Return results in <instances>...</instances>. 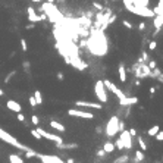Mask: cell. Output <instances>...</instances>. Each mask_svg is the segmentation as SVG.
<instances>
[{
  "mask_svg": "<svg viewBox=\"0 0 163 163\" xmlns=\"http://www.w3.org/2000/svg\"><path fill=\"white\" fill-rule=\"evenodd\" d=\"M156 47H157V43H156V41H151L150 44H149V49H150V50H154Z\"/></svg>",
  "mask_w": 163,
  "mask_h": 163,
  "instance_id": "cell-29",
  "label": "cell"
},
{
  "mask_svg": "<svg viewBox=\"0 0 163 163\" xmlns=\"http://www.w3.org/2000/svg\"><path fill=\"white\" fill-rule=\"evenodd\" d=\"M138 103V99L137 97H124V99H119V105H121L122 107L124 106H132V105H137Z\"/></svg>",
  "mask_w": 163,
  "mask_h": 163,
  "instance_id": "cell-11",
  "label": "cell"
},
{
  "mask_svg": "<svg viewBox=\"0 0 163 163\" xmlns=\"http://www.w3.org/2000/svg\"><path fill=\"white\" fill-rule=\"evenodd\" d=\"M68 115L75 116V118H81V119H93L94 115L91 112H85V110H78V109H69Z\"/></svg>",
  "mask_w": 163,
  "mask_h": 163,
  "instance_id": "cell-5",
  "label": "cell"
},
{
  "mask_svg": "<svg viewBox=\"0 0 163 163\" xmlns=\"http://www.w3.org/2000/svg\"><path fill=\"white\" fill-rule=\"evenodd\" d=\"M159 131H160V126H159V125H154V126H151L150 129L147 131V135H150V137H154V135H156Z\"/></svg>",
  "mask_w": 163,
  "mask_h": 163,
  "instance_id": "cell-16",
  "label": "cell"
},
{
  "mask_svg": "<svg viewBox=\"0 0 163 163\" xmlns=\"http://www.w3.org/2000/svg\"><path fill=\"white\" fill-rule=\"evenodd\" d=\"M37 157L43 162V163H63V160L62 159H59L57 156H47V154H40V153H37Z\"/></svg>",
  "mask_w": 163,
  "mask_h": 163,
  "instance_id": "cell-7",
  "label": "cell"
},
{
  "mask_svg": "<svg viewBox=\"0 0 163 163\" xmlns=\"http://www.w3.org/2000/svg\"><path fill=\"white\" fill-rule=\"evenodd\" d=\"M34 99H35L37 105H43V96H41V91L40 90H35V93H34Z\"/></svg>",
  "mask_w": 163,
  "mask_h": 163,
  "instance_id": "cell-17",
  "label": "cell"
},
{
  "mask_svg": "<svg viewBox=\"0 0 163 163\" xmlns=\"http://www.w3.org/2000/svg\"><path fill=\"white\" fill-rule=\"evenodd\" d=\"M124 129H125V124H124V121L119 119V131H124Z\"/></svg>",
  "mask_w": 163,
  "mask_h": 163,
  "instance_id": "cell-30",
  "label": "cell"
},
{
  "mask_svg": "<svg viewBox=\"0 0 163 163\" xmlns=\"http://www.w3.org/2000/svg\"><path fill=\"white\" fill-rule=\"evenodd\" d=\"M154 137H156V140H157V141H163V131H159Z\"/></svg>",
  "mask_w": 163,
  "mask_h": 163,
  "instance_id": "cell-26",
  "label": "cell"
},
{
  "mask_svg": "<svg viewBox=\"0 0 163 163\" xmlns=\"http://www.w3.org/2000/svg\"><path fill=\"white\" fill-rule=\"evenodd\" d=\"M28 101H30L31 107H37V101H35V99H34V96H30V97H28Z\"/></svg>",
  "mask_w": 163,
  "mask_h": 163,
  "instance_id": "cell-23",
  "label": "cell"
},
{
  "mask_svg": "<svg viewBox=\"0 0 163 163\" xmlns=\"http://www.w3.org/2000/svg\"><path fill=\"white\" fill-rule=\"evenodd\" d=\"M103 84H105V87H106L109 91H112L113 94H116L119 99H124V97H125V93H124L121 88H118L112 81H109V80H103Z\"/></svg>",
  "mask_w": 163,
  "mask_h": 163,
  "instance_id": "cell-4",
  "label": "cell"
},
{
  "mask_svg": "<svg viewBox=\"0 0 163 163\" xmlns=\"http://www.w3.org/2000/svg\"><path fill=\"white\" fill-rule=\"evenodd\" d=\"M118 131H119V118L118 116H112L109 119L107 125H106V135L107 137H113Z\"/></svg>",
  "mask_w": 163,
  "mask_h": 163,
  "instance_id": "cell-3",
  "label": "cell"
},
{
  "mask_svg": "<svg viewBox=\"0 0 163 163\" xmlns=\"http://www.w3.org/2000/svg\"><path fill=\"white\" fill-rule=\"evenodd\" d=\"M135 159H137V162H141V160H144V153H143L141 150L135 151Z\"/></svg>",
  "mask_w": 163,
  "mask_h": 163,
  "instance_id": "cell-19",
  "label": "cell"
},
{
  "mask_svg": "<svg viewBox=\"0 0 163 163\" xmlns=\"http://www.w3.org/2000/svg\"><path fill=\"white\" fill-rule=\"evenodd\" d=\"M159 80H160V81L163 82V76H159Z\"/></svg>",
  "mask_w": 163,
  "mask_h": 163,
  "instance_id": "cell-37",
  "label": "cell"
},
{
  "mask_svg": "<svg viewBox=\"0 0 163 163\" xmlns=\"http://www.w3.org/2000/svg\"><path fill=\"white\" fill-rule=\"evenodd\" d=\"M6 106H7V109H9V110H12V112H15V113H19V112H22V107H21V105H19L18 101H15V100H7Z\"/></svg>",
  "mask_w": 163,
  "mask_h": 163,
  "instance_id": "cell-10",
  "label": "cell"
},
{
  "mask_svg": "<svg viewBox=\"0 0 163 163\" xmlns=\"http://www.w3.org/2000/svg\"><path fill=\"white\" fill-rule=\"evenodd\" d=\"M56 76H57V80H63V78H65V76H63V74H62V72H59V74H57Z\"/></svg>",
  "mask_w": 163,
  "mask_h": 163,
  "instance_id": "cell-33",
  "label": "cell"
},
{
  "mask_svg": "<svg viewBox=\"0 0 163 163\" xmlns=\"http://www.w3.org/2000/svg\"><path fill=\"white\" fill-rule=\"evenodd\" d=\"M9 162L11 163H24V160L21 159V156H18V154H11V156H9Z\"/></svg>",
  "mask_w": 163,
  "mask_h": 163,
  "instance_id": "cell-15",
  "label": "cell"
},
{
  "mask_svg": "<svg viewBox=\"0 0 163 163\" xmlns=\"http://www.w3.org/2000/svg\"><path fill=\"white\" fill-rule=\"evenodd\" d=\"M149 68H150V69H154V68H157V62H156V60H150Z\"/></svg>",
  "mask_w": 163,
  "mask_h": 163,
  "instance_id": "cell-28",
  "label": "cell"
},
{
  "mask_svg": "<svg viewBox=\"0 0 163 163\" xmlns=\"http://www.w3.org/2000/svg\"><path fill=\"white\" fill-rule=\"evenodd\" d=\"M119 80H121V82H126V69L124 63L119 65Z\"/></svg>",
  "mask_w": 163,
  "mask_h": 163,
  "instance_id": "cell-13",
  "label": "cell"
},
{
  "mask_svg": "<svg viewBox=\"0 0 163 163\" xmlns=\"http://www.w3.org/2000/svg\"><path fill=\"white\" fill-rule=\"evenodd\" d=\"M21 46H22V50H24V51H27V50H28V46H27V41H25L24 38H21Z\"/></svg>",
  "mask_w": 163,
  "mask_h": 163,
  "instance_id": "cell-25",
  "label": "cell"
},
{
  "mask_svg": "<svg viewBox=\"0 0 163 163\" xmlns=\"http://www.w3.org/2000/svg\"><path fill=\"white\" fill-rule=\"evenodd\" d=\"M154 93H156V88L151 87V88H150V94H154Z\"/></svg>",
  "mask_w": 163,
  "mask_h": 163,
  "instance_id": "cell-34",
  "label": "cell"
},
{
  "mask_svg": "<svg viewBox=\"0 0 163 163\" xmlns=\"http://www.w3.org/2000/svg\"><path fill=\"white\" fill-rule=\"evenodd\" d=\"M129 134H131V137H135V135H137V131L134 129V128H131V129H129Z\"/></svg>",
  "mask_w": 163,
  "mask_h": 163,
  "instance_id": "cell-32",
  "label": "cell"
},
{
  "mask_svg": "<svg viewBox=\"0 0 163 163\" xmlns=\"http://www.w3.org/2000/svg\"><path fill=\"white\" fill-rule=\"evenodd\" d=\"M50 126L53 128V129L59 131V132H65V131H66L65 125H62L60 122H56V121H50Z\"/></svg>",
  "mask_w": 163,
  "mask_h": 163,
  "instance_id": "cell-12",
  "label": "cell"
},
{
  "mask_svg": "<svg viewBox=\"0 0 163 163\" xmlns=\"http://www.w3.org/2000/svg\"><path fill=\"white\" fill-rule=\"evenodd\" d=\"M138 144H140V147H141V150H143V151H145V150H147V144L144 143L143 137H138Z\"/></svg>",
  "mask_w": 163,
  "mask_h": 163,
  "instance_id": "cell-20",
  "label": "cell"
},
{
  "mask_svg": "<svg viewBox=\"0 0 163 163\" xmlns=\"http://www.w3.org/2000/svg\"><path fill=\"white\" fill-rule=\"evenodd\" d=\"M122 141H124V145L125 149H132V137L129 134V131H121V137H119Z\"/></svg>",
  "mask_w": 163,
  "mask_h": 163,
  "instance_id": "cell-8",
  "label": "cell"
},
{
  "mask_svg": "<svg viewBox=\"0 0 163 163\" xmlns=\"http://www.w3.org/2000/svg\"><path fill=\"white\" fill-rule=\"evenodd\" d=\"M122 24L125 25V27H126V28H132V24H131V22H128V21H124Z\"/></svg>",
  "mask_w": 163,
  "mask_h": 163,
  "instance_id": "cell-31",
  "label": "cell"
},
{
  "mask_svg": "<svg viewBox=\"0 0 163 163\" xmlns=\"http://www.w3.org/2000/svg\"><path fill=\"white\" fill-rule=\"evenodd\" d=\"M16 118H18V121H19V122H22V124L25 122V115H24L22 112H19V113H16ZM25 125H27V122H25Z\"/></svg>",
  "mask_w": 163,
  "mask_h": 163,
  "instance_id": "cell-21",
  "label": "cell"
},
{
  "mask_svg": "<svg viewBox=\"0 0 163 163\" xmlns=\"http://www.w3.org/2000/svg\"><path fill=\"white\" fill-rule=\"evenodd\" d=\"M115 147H116V149H119V150H124V149H125L124 141H122L121 138H118V140H116V143H115Z\"/></svg>",
  "mask_w": 163,
  "mask_h": 163,
  "instance_id": "cell-18",
  "label": "cell"
},
{
  "mask_svg": "<svg viewBox=\"0 0 163 163\" xmlns=\"http://www.w3.org/2000/svg\"><path fill=\"white\" fill-rule=\"evenodd\" d=\"M106 154H107V153H106L105 150H99V151H97V157H99V159H105Z\"/></svg>",
  "mask_w": 163,
  "mask_h": 163,
  "instance_id": "cell-24",
  "label": "cell"
},
{
  "mask_svg": "<svg viewBox=\"0 0 163 163\" xmlns=\"http://www.w3.org/2000/svg\"><path fill=\"white\" fill-rule=\"evenodd\" d=\"M31 135L34 137V138H37V140H41V138H43V137L40 135V132H38L37 129H32V131H31Z\"/></svg>",
  "mask_w": 163,
  "mask_h": 163,
  "instance_id": "cell-22",
  "label": "cell"
},
{
  "mask_svg": "<svg viewBox=\"0 0 163 163\" xmlns=\"http://www.w3.org/2000/svg\"><path fill=\"white\" fill-rule=\"evenodd\" d=\"M66 163H74V159H68V160H65Z\"/></svg>",
  "mask_w": 163,
  "mask_h": 163,
  "instance_id": "cell-35",
  "label": "cell"
},
{
  "mask_svg": "<svg viewBox=\"0 0 163 163\" xmlns=\"http://www.w3.org/2000/svg\"><path fill=\"white\" fill-rule=\"evenodd\" d=\"M115 149H116V147H115V144H113V143H110V141L105 143V145H103V150H105L106 153H112Z\"/></svg>",
  "mask_w": 163,
  "mask_h": 163,
  "instance_id": "cell-14",
  "label": "cell"
},
{
  "mask_svg": "<svg viewBox=\"0 0 163 163\" xmlns=\"http://www.w3.org/2000/svg\"><path fill=\"white\" fill-rule=\"evenodd\" d=\"M37 131L40 132V135L43 137V138H46V140H50V141H55L56 144H62V137H59V135H55V134H50L47 131H44L43 128H37Z\"/></svg>",
  "mask_w": 163,
  "mask_h": 163,
  "instance_id": "cell-6",
  "label": "cell"
},
{
  "mask_svg": "<svg viewBox=\"0 0 163 163\" xmlns=\"http://www.w3.org/2000/svg\"><path fill=\"white\" fill-rule=\"evenodd\" d=\"M3 94H5V91H3L2 88H0V96H3Z\"/></svg>",
  "mask_w": 163,
  "mask_h": 163,
  "instance_id": "cell-36",
  "label": "cell"
},
{
  "mask_svg": "<svg viewBox=\"0 0 163 163\" xmlns=\"http://www.w3.org/2000/svg\"><path fill=\"white\" fill-rule=\"evenodd\" d=\"M94 93H96V97L101 101V103H106L107 101V93H106V87L103 84L101 80L96 81V85H94Z\"/></svg>",
  "mask_w": 163,
  "mask_h": 163,
  "instance_id": "cell-2",
  "label": "cell"
},
{
  "mask_svg": "<svg viewBox=\"0 0 163 163\" xmlns=\"http://www.w3.org/2000/svg\"><path fill=\"white\" fill-rule=\"evenodd\" d=\"M76 107H91V109H103L101 103H91V101H85V100H78L75 103Z\"/></svg>",
  "mask_w": 163,
  "mask_h": 163,
  "instance_id": "cell-9",
  "label": "cell"
},
{
  "mask_svg": "<svg viewBox=\"0 0 163 163\" xmlns=\"http://www.w3.org/2000/svg\"><path fill=\"white\" fill-rule=\"evenodd\" d=\"M0 140H3L5 143H7V144H11V145H13V147H16V149H19V150H24V151H27V150H30V147H27V145H24V144H21L18 140L15 138V137H12L9 132H6V131H3L2 128H0Z\"/></svg>",
  "mask_w": 163,
  "mask_h": 163,
  "instance_id": "cell-1",
  "label": "cell"
},
{
  "mask_svg": "<svg viewBox=\"0 0 163 163\" xmlns=\"http://www.w3.org/2000/svg\"><path fill=\"white\" fill-rule=\"evenodd\" d=\"M31 121H32V124H34V125H38V124H40V119H38V116H35V115H32Z\"/></svg>",
  "mask_w": 163,
  "mask_h": 163,
  "instance_id": "cell-27",
  "label": "cell"
},
{
  "mask_svg": "<svg viewBox=\"0 0 163 163\" xmlns=\"http://www.w3.org/2000/svg\"><path fill=\"white\" fill-rule=\"evenodd\" d=\"M162 159H163V157H162Z\"/></svg>",
  "mask_w": 163,
  "mask_h": 163,
  "instance_id": "cell-38",
  "label": "cell"
}]
</instances>
